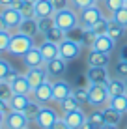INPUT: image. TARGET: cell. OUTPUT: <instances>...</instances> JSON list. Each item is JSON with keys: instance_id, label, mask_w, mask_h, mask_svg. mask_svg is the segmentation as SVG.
<instances>
[{"instance_id": "obj_30", "label": "cell", "mask_w": 127, "mask_h": 129, "mask_svg": "<svg viewBox=\"0 0 127 129\" xmlns=\"http://www.w3.org/2000/svg\"><path fill=\"white\" fill-rule=\"evenodd\" d=\"M41 103H37V101H30V103L28 105H26V109L23 110V112H24V116L26 118H28L30 120V122H36V118H37V114H39V110H41Z\"/></svg>"}, {"instance_id": "obj_4", "label": "cell", "mask_w": 127, "mask_h": 129, "mask_svg": "<svg viewBox=\"0 0 127 129\" xmlns=\"http://www.w3.org/2000/svg\"><path fill=\"white\" fill-rule=\"evenodd\" d=\"M80 51H82V45L73 38H65L62 43H60V58H64L65 62H71V60H77L80 56Z\"/></svg>"}, {"instance_id": "obj_56", "label": "cell", "mask_w": 127, "mask_h": 129, "mask_svg": "<svg viewBox=\"0 0 127 129\" xmlns=\"http://www.w3.org/2000/svg\"><path fill=\"white\" fill-rule=\"evenodd\" d=\"M24 129H28V127H24Z\"/></svg>"}, {"instance_id": "obj_2", "label": "cell", "mask_w": 127, "mask_h": 129, "mask_svg": "<svg viewBox=\"0 0 127 129\" xmlns=\"http://www.w3.org/2000/svg\"><path fill=\"white\" fill-rule=\"evenodd\" d=\"M32 47H34V38L24 36V34H21V32H13V34H11V39H10L8 52L13 54V56L23 58V56H24Z\"/></svg>"}, {"instance_id": "obj_25", "label": "cell", "mask_w": 127, "mask_h": 129, "mask_svg": "<svg viewBox=\"0 0 127 129\" xmlns=\"http://www.w3.org/2000/svg\"><path fill=\"white\" fill-rule=\"evenodd\" d=\"M43 38L49 39V41H52V43H58V45H60V43H62L65 38H67V32H64L62 28H58V26L54 24V26H52V28L49 30V32L43 36Z\"/></svg>"}, {"instance_id": "obj_7", "label": "cell", "mask_w": 127, "mask_h": 129, "mask_svg": "<svg viewBox=\"0 0 127 129\" xmlns=\"http://www.w3.org/2000/svg\"><path fill=\"white\" fill-rule=\"evenodd\" d=\"M26 79H28V82H30V86H32V90L34 88H37L39 84H43V82H47L49 81V71H47L45 66H39V68H26Z\"/></svg>"}, {"instance_id": "obj_1", "label": "cell", "mask_w": 127, "mask_h": 129, "mask_svg": "<svg viewBox=\"0 0 127 129\" xmlns=\"http://www.w3.org/2000/svg\"><path fill=\"white\" fill-rule=\"evenodd\" d=\"M52 19H54V24L58 26V28H62L64 32H67V34L80 26L78 11L75 10V8H71V6L64 8V10H58L54 15H52Z\"/></svg>"}, {"instance_id": "obj_37", "label": "cell", "mask_w": 127, "mask_h": 129, "mask_svg": "<svg viewBox=\"0 0 127 129\" xmlns=\"http://www.w3.org/2000/svg\"><path fill=\"white\" fill-rule=\"evenodd\" d=\"M114 75L120 77V79L127 77V60H120L118 58V62L114 64Z\"/></svg>"}, {"instance_id": "obj_5", "label": "cell", "mask_w": 127, "mask_h": 129, "mask_svg": "<svg viewBox=\"0 0 127 129\" xmlns=\"http://www.w3.org/2000/svg\"><path fill=\"white\" fill-rule=\"evenodd\" d=\"M28 123H30V120L24 116V112H21V110H10L6 114V118H4L0 129H24V127H28Z\"/></svg>"}, {"instance_id": "obj_39", "label": "cell", "mask_w": 127, "mask_h": 129, "mask_svg": "<svg viewBox=\"0 0 127 129\" xmlns=\"http://www.w3.org/2000/svg\"><path fill=\"white\" fill-rule=\"evenodd\" d=\"M69 4H71V8H75L77 11L84 10V8L92 6V4H99L97 0H69Z\"/></svg>"}, {"instance_id": "obj_43", "label": "cell", "mask_w": 127, "mask_h": 129, "mask_svg": "<svg viewBox=\"0 0 127 129\" xmlns=\"http://www.w3.org/2000/svg\"><path fill=\"white\" fill-rule=\"evenodd\" d=\"M51 129H71V127L65 123V120H64V118H58V120H56V122L51 125Z\"/></svg>"}, {"instance_id": "obj_47", "label": "cell", "mask_w": 127, "mask_h": 129, "mask_svg": "<svg viewBox=\"0 0 127 129\" xmlns=\"http://www.w3.org/2000/svg\"><path fill=\"white\" fill-rule=\"evenodd\" d=\"M78 129H97V127H95V125H94V123H92V122H90V120H86V122H84V123H82V125H80V127H78Z\"/></svg>"}, {"instance_id": "obj_55", "label": "cell", "mask_w": 127, "mask_h": 129, "mask_svg": "<svg viewBox=\"0 0 127 129\" xmlns=\"http://www.w3.org/2000/svg\"><path fill=\"white\" fill-rule=\"evenodd\" d=\"M97 2H103V0H97Z\"/></svg>"}, {"instance_id": "obj_48", "label": "cell", "mask_w": 127, "mask_h": 129, "mask_svg": "<svg viewBox=\"0 0 127 129\" xmlns=\"http://www.w3.org/2000/svg\"><path fill=\"white\" fill-rule=\"evenodd\" d=\"M23 0H13V2H11V6L10 8H15V10H21V8H23Z\"/></svg>"}, {"instance_id": "obj_12", "label": "cell", "mask_w": 127, "mask_h": 129, "mask_svg": "<svg viewBox=\"0 0 127 129\" xmlns=\"http://www.w3.org/2000/svg\"><path fill=\"white\" fill-rule=\"evenodd\" d=\"M0 15L4 17V21H6V26L10 32H17V28H19L21 21H23V15H21L19 10H15V8H2L0 10Z\"/></svg>"}, {"instance_id": "obj_31", "label": "cell", "mask_w": 127, "mask_h": 129, "mask_svg": "<svg viewBox=\"0 0 127 129\" xmlns=\"http://www.w3.org/2000/svg\"><path fill=\"white\" fill-rule=\"evenodd\" d=\"M60 109H62V112H69V110H75V109H78V107H80V101H78L77 99V97L75 95H67V97H65V99L64 101H60Z\"/></svg>"}, {"instance_id": "obj_44", "label": "cell", "mask_w": 127, "mask_h": 129, "mask_svg": "<svg viewBox=\"0 0 127 129\" xmlns=\"http://www.w3.org/2000/svg\"><path fill=\"white\" fill-rule=\"evenodd\" d=\"M17 75H19V71H17L15 68H13V69L10 71V73H8V75H6V79H4V81H8V82H13V79H15V77H17Z\"/></svg>"}, {"instance_id": "obj_53", "label": "cell", "mask_w": 127, "mask_h": 129, "mask_svg": "<svg viewBox=\"0 0 127 129\" xmlns=\"http://www.w3.org/2000/svg\"><path fill=\"white\" fill-rule=\"evenodd\" d=\"M23 2H28V4H36L37 0H23Z\"/></svg>"}, {"instance_id": "obj_40", "label": "cell", "mask_w": 127, "mask_h": 129, "mask_svg": "<svg viewBox=\"0 0 127 129\" xmlns=\"http://www.w3.org/2000/svg\"><path fill=\"white\" fill-rule=\"evenodd\" d=\"M73 95L82 103H88V88H73Z\"/></svg>"}, {"instance_id": "obj_33", "label": "cell", "mask_w": 127, "mask_h": 129, "mask_svg": "<svg viewBox=\"0 0 127 129\" xmlns=\"http://www.w3.org/2000/svg\"><path fill=\"white\" fill-rule=\"evenodd\" d=\"M52 26H54V19L52 17H37V28H39L41 36H45Z\"/></svg>"}, {"instance_id": "obj_41", "label": "cell", "mask_w": 127, "mask_h": 129, "mask_svg": "<svg viewBox=\"0 0 127 129\" xmlns=\"http://www.w3.org/2000/svg\"><path fill=\"white\" fill-rule=\"evenodd\" d=\"M11 69H13V66L10 64V62L0 58V81H4V79H6V75L10 73Z\"/></svg>"}, {"instance_id": "obj_8", "label": "cell", "mask_w": 127, "mask_h": 129, "mask_svg": "<svg viewBox=\"0 0 127 129\" xmlns=\"http://www.w3.org/2000/svg\"><path fill=\"white\" fill-rule=\"evenodd\" d=\"M30 97H32L34 101H37V103H41V105H49L52 101V81L49 79L47 82H43V84H39L37 88H34Z\"/></svg>"}, {"instance_id": "obj_46", "label": "cell", "mask_w": 127, "mask_h": 129, "mask_svg": "<svg viewBox=\"0 0 127 129\" xmlns=\"http://www.w3.org/2000/svg\"><path fill=\"white\" fill-rule=\"evenodd\" d=\"M0 112H4V114L10 112V107H8V103H6V101H2V99H0Z\"/></svg>"}, {"instance_id": "obj_45", "label": "cell", "mask_w": 127, "mask_h": 129, "mask_svg": "<svg viewBox=\"0 0 127 129\" xmlns=\"http://www.w3.org/2000/svg\"><path fill=\"white\" fill-rule=\"evenodd\" d=\"M118 54H120V60H127V43H125V45H121V49H120Z\"/></svg>"}, {"instance_id": "obj_57", "label": "cell", "mask_w": 127, "mask_h": 129, "mask_svg": "<svg viewBox=\"0 0 127 129\" xmlns=\"http://www.w3.org/2000/svg\"><path fill=\"white\" fill-rule=\"evenodd\" d=\"M125 129H127V127H125Z\"/></svg>"}, {"instance_id": "obj_28", "label": "cell", "mask_w": 127, "mask_h": 129, "mask_svg": "<svg viewBox=\"0 0 127 129\" xmlns=\"http://www.w3.org/2000/svg\"><path fill=\"white\" fill-rule=\"evenodd\" d=\"M107 34L110 36L114 41H120V39L125 36V28H123L121 24H118L116 21L110 19V21H108V32H107Z\"/></svg>"}, {"instance_id": "obj_29", "label": "cell", "mask_w": 127, "mask_h": 129, "mask_svg": "<svg viewBox=\"0 0 127 129\" xmlns=\"http://www.w3.org/2000/svg\"><path fill=\"white\" fill-rule=\"evenodd\" d=\"M108 21H110V17H101L99 21H95L94 24L90 26V30L94 32L95 36H103V34H107L108 32Z\"/></svg>"}, {"instance_id": "obj_38", "label": "cell", "mask_w": 127, "mask_h": 129, "mask_svg": "<svg viewBox=\"0 0 127 129\" xmlns=\"http://www.w3.org/2000/svg\"><path fill=\"white\" fill-rule=\"evenodd\" d=\"M11 34H13V32H10V30H2V32H0V52H8Z\"/></svg>"}, {"instance_id": "obj_42", "label": "cell", "mask_w": 127, "mask_h": 129, "mask_svg": "<svg viewBox=\"0 0 127 129\" xmlns=\"http://www.w3.org/2000/svg\"><path fill=\"white\" fill-rule=\"evenodd\" d=\"M52 2V6H54V10L58 11V10H64V8H67V6H71L69 4V0H51Z\"/></svg>"}, {"instance_id": "obj_32", "label": "cell", "mask_w": 127, "mask_h": 129, "mask_svg": "<svg viewBox=\"0 0 127 129\" xmlns=\"http://www.w3.org/2000/svg\"><path fill=\"white\" fill-rule=\"evenodd\" d=\"M88 120L92 123H94L97 129H101V127H105L107 123H105V116H103V109H94V112L88 116Z\"/></svg>"}, {"instance_id": "obj_13", "label": "cell", "mask_w": 127, "mask_h": 129, "mask_svg": "<svg viewBox=\"0 0 127 129\" xmlns=\"http://www.w3.org/2000/svg\"><path fill=\"white\" fill-rule=\"evenodd\" d=\"M64 120H65V123H67L71 129H78L82 125V123L88 120V114L84 112V110L78 107V109H75V110H69V112H64V116H62Z\"/></svg>"}, {"instance_id": "obj_50", "label": "cell", "mask_w": 127, "mask_h": 129, "mask_svg": "<svg viewBox=\"0 0 127 129\" xmlns=\"http://www.w3.org/2000/svg\"><path fill=\"white\" fill-rule=\"evenodd\" d=\"M2 30H8V26H6V21H4V17L0 15V32Z\"/></svg>"}, {"instance_id": "obj_52", "label": "cell", "mask_w": 127, "mask_h": 129, "mask_svg": "<svg viewBox=\"0 0 127 129\" xmlns=\"http://www.w3.org/2000/svg\"><path fill=\"white\" fill-rule=\"evenodd\" d=\"M101 129H118V127H114V125H105V127H101Z\"/></svg>"}, {"instance_id": "obj_27", "label": "cell", "mask_w": 127, "mask_h": 129, "mask_svg": "<svg viewBox=\"0 0 127 129\" xmlns=\"http://www.w3.org/2000/svg\"><path fill=\"white\" fill-rule=\"evenodd\" d=\"M108 105L112 107V109L120 110L121 114L127 112V94H121V95H114L108 99Z\"/></svg>"}, {"instance_id": "obj_18", "label": "cell", "mask_w": 127, "mask_h": 129, "mask_svg": "<svg viewBox=\"0 0 127 129\" xmlns=\"http://www.w3.org/2000/svg\"><path fill=\"white\" fill-rule=\"evenodd\" d=\"M11 88H13L15 94H26V95L32 94V86H30V82H28V79H26L24 73H19L15 79H13Z\"/></svg>"}, {"instance_id": "obj_14", "label": "cell", "mask_w": 127, "mask_h": 129, "mask_svg": "<svg viewBox=\"0 0 127 129\" xmlns=\"http://www.w3.org/2000/svg\"><path fill=\"white\" fill-rule=\"evenodd\" d=\"M45 68H47V71H49V77L51 79H62L65 75V71H67V62L58 56V58L47 62Z\"/></svg>"}, {"instance_id": "obj_51", "label": "cell", "mask_w": 127, "mask_h": 129, "mask_svg": "<svg viewBox=\"0 0 127 129\" xmlns=\"http://www.w3.org/2000/svg\"><path fill=\"white\" fill-rule=\"evenodd\" d=\"M4 118H6V114H4V112H0V125H2V122H4Z\"/></svg>"}, {"instance_id": "obj_15", "label": "cell", "mask_w": 127, "mask_h": 129, "mask_svg": "<svg viewBox=\"0 0 127 129\" xmlns=\"http://www.w3.org/2000/svg\"><path fill=\"white\" fill-rule=\"evenodd\" d=\"M116 43L114 39L110 38L108 34H103V36H97L95 38V41L92 43L90 49H94V51H101V52H107V54H112V51L116 49Z\"/></svg>"}, {"instance_id": "obj_20", "label": "cell", "mask_w": 127, "mask_h": 129, "mask_svg": "<svg viewBox=\"0 0 127 129\" xmlns=\"http://www.w3.org/2000/svg\"><path fill=\"white\" fill-rule=\"evenodd\" d=\"M86 62H88V66H105V68H107L108 62H110V54H107V52H101V51H94V49H90Z\"/></svg>"}, {"instance_id": "obj_34", "label": "cell", "mask_w": 127, "mask_h": 129, "mask_svg": "<svg viewBox=\"0 0 127 129\" xmlns=\"http://www.w3.org/2000/svg\"><path fill=\"white\" fill-rule=\"evenodd\" d=\"M13 88H11V82H8V81H0V99L2 101H10L11 97H13Z\"/></svg>"}, {"instance_id": "obj_16", "label": "cell", "mask_w": 127, "mask_h": 129, "mask_svg": "<svg viewBox=\"0 0 127 129\" xmlns=\"http://www.w3.org/2000/svg\"><path fill=\"white\" fill-rule=\"evenodd\" d=\"M23 62H24L26 68H39V66L47 64L45 58H43V54H41V51H39V47H36V45L23 56Z\"/></svg>"}, {"instance_id": "obj_36", "label": "cell", "mask_w": 127, "mask_h": 129, "mask_svg": "<svg viewBox=\"0 0 127 129\" xmlns=\"http://www.w3.org/2000/svg\"><path fill=\"white\" fill-rule=\"evenodd\" d=\"M19 11H21V15H23V19H37V15H36V4L24 2L23 8H21Z\"/></svg>"}, {"instance_id": "obj_24", "label": "cell", "mask_w": 127, "mask_h": 129, "mask_svg": "<svg viewBox=\"0 0 127 129\" xmlns=\"http://www.w3.org/2000/svg\"><path fill=\"white\" fill-rule=\"evenodd\" d=\"M56 13L51 0H37L36 2V15L37 17H52Z\"/></svg>"}, {"instance_id": "obj_3", "label": "cell", "mask_w": 127, "mask_h": 129, "mask_svg": "<svg viewBox=\"0 0 127 129\" xmlns=\"http://www.w3.org/2000/svg\"><path fill=\"white\" fill-rule=\"evenodd\" d=\"M88 103L94 107V109H103V107L108 105V90L107 84H95V82H88Z\"/></svg>"}, {"instance_id": "obj_6", "label": "cell", "mask_w": 127, "mask_h": 129, "mask_svg": "<svg viewBox=\"0 0 127 129\" xmlns=\"http://www.w3.org/2000/svg\"><path fill=\"white\" fill-rule=\"evenodd\" d=\"M101 17H105V11L97 4H92V6L84 8V10L78 11V19H80V26L82 28H90L95 21H99Z\"/></svg>"}, {"instance_id": "obj_17", "label": "cell", "mask_w": 127, "mask_h": 129, "mask_svg": "<svg viewBox=\"0 0 127 129\" xmlns=\"http://www.w3.org/2000/svg\"><path fill=\"white\" fill-rule=\"evenodd\" d=\"M39 51H41L45 62H51V60H54V58L60 56V45H58V43L49 41V39H43V43L39 45Z\"/></svg>"}, {"instance_id": "obj_21", "label": "cell", "mask_w": 127, "mask_h": 129, "mask_svg": "<svg viewBox=\"0 0 127 129\" xmlns=\"http://www.w3.org/2000/svg\"><path fill=\"white\" fill-rule=\"evenodd\" d=\"M107 90H108V95L114 97V95H121V94H127V88H125V81L120 77H114V79H108L107 82Z\"/></svg>"}, {"instance_id": "obj_49", "label": "cell", "mask_w": 127, "mask_h": 129, "mask_svg": "<svg viewBox=\"0 0 127 129\" xmlns=\"http://www.w3.org/2000/svg\"><path fill=\"white\" fill-rule=\"evenodd\" d=\"M11 2L13 0H0V10H2V8H10Z\"/></svg>"}, {"instance_id": "obj_19", "label": "cell", "mask_w": 127, "mask_h": 129, "mask_svg": "<svg viewBox=\"0 0 127 129\" xmlns=\"http://www.w3.org/2000/svg\"><path fill=\"white\" fill-rule=\"evenodd\" d=\"M103 116H105V123H107V125H114V127H118L121 123V120H123V114H121L120 110L112 109L110 105L103 107Z\"/></svg>"}, {"instance_id": "obj_22", "label": "cell", "mask_w": 127, "mask_h": 129, "mask_svg": "<svg viewBox=\"0 0 127 129\" xmlns=\"http://www.w3.org/2000/svg\"><path fill=\"white\" fill-rule=\"evenodd\" d=\"M17 32L24 34V36H30V38H36L39 34V28H37V19H23L17 28Z\"/></svg>"}, {"instance_id": "obj_10", "label": "cell", "mask_w": 127, "mask_h": 129, "mask_svg": "<svg viewBox=\"0 0 127 129\" xmlns=\"http://www.w3.org/2000/svg\"><path fill=\"white\" fill-rule=\"evenodd\" d=\"M110 75L108 69L105 66H88L86 69V81L88 82H95V84H107Z\"/></svg>"}, {"instance_id": "obj_11", "label": "cell", "mask_w": 127, "mask_h": 129, "mask_svg": "<svg viewBox=\"0 0 127 129\" xmlns=\"http://www.w3.org/2000/svg\"><path fill=\"white\" fill-rule=\"evenodd\" d=\"M60 116H58V112H56L52 107L49 105H43L41 107V110H39V114H37V118H36V123L41 129H51V125L56 122Z\"/></svg>"}, {"instance_id": "obj_26", "label": "cell", "mask_w": 127, "mask_h": 129, "mask_svg": "<svg viewBox=\"0 0 127 129\" xmlns=\"http://www.w3.org/2000/svg\"><path fill=\"white\" fill-rule=\"evenodd\" d=\"M103 11H105V15L107 17H110L114 11H118L120 8H123L125 4H127V0H103Z\"/></svg>"}, {"instance_id": "obj_9", "label": "cell", "mask_w": 127, "mask_h": 129, "mask_svg": "<svg viewBox=\"0 0 127 129\" xmlns=\"http://www.w3.org/2000/svg\"><path fill=\"white\" fill-rule=\"evenodd\" d=\"M71 94H73V86L65 79H54L52 81V101L60 103Z\"/></svg>"}, {"instance_id": "obj_54", "label": "cell", "mask_w": 127, "mask_h": 129, "mask_svg": "<svg viewBox=\"0 0 127 129\" xmlns=\"http://www.w3.org/2000/svg\"><path fill=\"white\" fill-rule=\"evenodd\" d=\"M123 81H125V88H127V77H125V79H123Z\"/></svg>"}, {"instance_id": "obj_23", "label": "cell", "mask_w": 127, "mask_h": 129, "mask_svg": "<svg viewBox=\"0 0 127 129\" xmlns=\"http://www.w3.org/2000/svg\"><path fill=\"white\" fill-rule=\"evenodd\" d=\"M30 101H32V97L26 94H13V97L8 101V107H10V110H21L23 112Z\"/></svg>"}, {"instance_id": "obj_35", "label": "cell", "mask_w": 127, "mask_h": 129, "mask_svg": "<svg viewBox=\"0 0 127 129\" xmlns=\"http://www.w3.org/2000/svg\"><path fill=\"white\" fill-rule=\"evenodd\" d=\"M110 19H112V21H116L118 24H121L123 28H127V4H125L123 8H120L118 11L112 13V15H110Z\"/></svg>"}]
</instances>
